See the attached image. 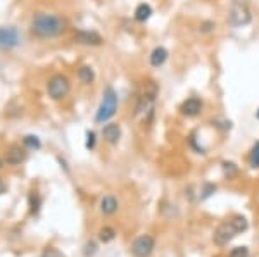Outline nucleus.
Instances as JSON below:
<instances>
[{
  "mask_svg": "<svg viewBox=\"0 0 259 257\" xmlns=\"http://www.w3.org/2000/svg\"><path fill=\"white\" fill-rule=\"evenodd\" d=\"M68 23L64 18L56 14H45L40 12L31 19V33L38 38H54L66 31Z\"/></svg>",
  "mask_w": 259,
  "mask_h": 257,
  "instance_id": "f257e3e1",
  "label": "nucleus"
},
{
  "mask_svg": "<svg viewBox=\"0 0 259 257\" xmlns=\"http://www.w3.org/2000/svg\"><path fill=\"white\" fill-rule=\"evenodd\" d=\"M247 226H249L247 219L242 216H235L227 223H221V225L216 228L214 235H212V240H214L216 245H227V243L232 242L237 235L247 230Z\"/></svg>",
  "mask_w": 259,
  "mask_h": 257,
  "instance_id": "f03ea898",
  "label": "nucleus"
},
{
  "mask_svg": "<svg viewBox=\"0 0 259 257\" xmlns=\"http://www.w3.org/2000/svg\"><path fill=\"white\" fill-rule=\"evenodd\" d=\"M118 109V93L114 92L112 86H107L102 93V102H100L97 114H95V123H106L109 121Z\"/></svg>",
  "mask_w": 259,
  "mask_h": 257,
  "instance_id": "7ed1b4c3",
  "label": "nucleus"
},
{
  "mask_svg": "<svg viewBox=\"0 0 259 257\" xmlns=\"http://www.w3.org/2000/svg\"><path fill=\"white\" fill-rule=\"evenodd\" d=\"M228 19L232 23V26L235 28L247 26L250 21H252V12H250L249 4L245 0H232L228 11Z\"/></svg>",
  "mask_w": 259,
  "mask_h": 257,
  "instance_id": "20e7f679",
  "label": "nucleus"
},
{
  "mask_svg": "<svg viewBox=\"0 0 259 257\" xmlns=\"http://www.w3.org/2000/svg\"><path fill=\"white\" fill-rule=\"evenodd\" d=\"M71 90V83L64 74H54L47 83V93L52 100H62Z\"/></svg>",
  "mask_w": 259,
  "mask_h": 257,
  "instance_id": "39448f33",
  "label": "nucleus"
},
{
  "mask_svg": "<svg viewBox=\"0 0 259 257\" xmlns=\"http://www.w3.org/2000/svg\"><path fill=\"white\" fill-rule=\"evenodd\" d=\"M156 248V240L152 235H140L132 243V254L135 257H149Z\"/></svg>",
  "mask_w": 259,
  "mask_h": 257,
  "instance_id": "423d86ee",
  "label": "nucleus"
},
{
  "mask_svg": "<svg viewBox=\"0 0 259 257\" xmlns=\"http://www.w3.org/2000/svg\"><path fill=\"white\" fill-rule=\"evenodd\" d=\"M21 41V35L16 28L12 26H0V47L14 48Z\"/></svg>",
  "mask_w": 259,
  "mask_h": 257,
  "instance_id": "0eeeda50",
  "label": "nucleus"
},
{
  "mask_svg": "<svg viewBox=\"0 0 259 257\" xmlns=\"http://www.w3.org/2000/svg\"><path fill=\"white\" fill-rule=\"evenodd\" d=\"M74 41L81 45H92V47H99L104 43V38L99 35L97 31L90 30H76L74 31Z\"/></svg>",
  "mask_w": 259,
  "mask_h": 257,
  "instance_id": "6e6552de",
  "label": "nucleus"
},
{
  "mask_svg": "<svg viewBox=\"0 0 259 257\" xmlns=\"http://www.w3.org/2000/svg\"><path fill=\"white\" fill-rule=\"evenodd\" d=\"M204 104L199 97H190L187 100H183V104L180 106V113L187 118H197V116L202 113Z\"/></svg>",
  "mask_w": 259,
  "mask_h": 257,
  "instance_id": "1a4fd4ad",
  "label": "nucleus"
},
{
  "mask_svg": "<svg viewBox=\"0 0 259 257\" xmlns=\"http://www.w3.org/2000/svg\"><path fill=\"white\" fill-rule=\"evenodd\" d=\"M102 136H104V140H106L107 143L116 145V143L119 142V138H121V128H119V124L118 123L106 124V126L102 128Z\"/></svg>",
  "mask_w": 259,
  "mask_h": 257,
  "instance_id": "9d476101",
  "label": "nucleus"
},
{
  "mask_svg": "<svg viewBox=\"0 0 259 257\" xmlns=\"http://www.w3.org/2000/svg\"><path fill=\"white\" fill-rule=\"evenodd\" d=\"M168 56H169V52L166 50L164 47H156L149 56L150 66H152V68H161V66L168 61Z\"/></svg>",
  "mask_w": 259,
  "mask_h": 257,
  "instance_id": "9b49d317",
  "label": "nucleus"
},
{
  "mask_svg": "<svg viewBox=\"0 0 259 257\" xmlns=\"http://www.w3.org/2000/svg\"><path fill=\"white\" fill-rule=\"evenodd\" d=\"M116 211H118V200H116V197L106 195L100 200V213H102L104 216H112Z\"/></svg>",
  "mask_w": 259,
  "mask_h": 257,
  "instance_id": "f8f14e48",
  "label": "nucleus"
},
{
  "mask_svg": "<svg viewBox=\"0 0 259 257\" xmlns=\"http://www.w3.org/2000/svg\"><path fill=\"white\" fill-rule=\"evenodd\" d=\"M24 159H26L24 148H21L19 145H12L7 152V164H21Z\"/></svg>",
  "mask_w": 259,
  "mask_h": 257,
  "instance_id": "ddd939ff",
  "label": "nucleus"
},
{
  "mask_svg": "<svg viewBox=\"0 0 259 257\" xmlns=\"http://www.w3.org/2000/svg\"><path fill=\"white\" fill-rule=\"evenodd\" d=\"M154 11L152 7L149 6V4H139L135 9V21H139V23H145V21H149L150 18H152Z\"/></svg>",
  "mask_w": 259,
  "mask_h": 257,
  "instance_id": "4468645a",
  "label": "nucleus"
},
{
  "mask_svg": "<svg viewBox=\"0 0 259 257\" xmlns=\"http://www.w3.org/2000/svg\"><path fill=\"white\" fill-rule=\"evenodd\" d=\"M78 78H80V81L85 83V85H92L95 80L94 68H90V66H81V68L78 69Z\"/></svg>",
  "mask_w": 259,
  "mask_h": 257,
  "instance_id": "2eb2a0df",
  "label": "nucleus"
},
{
  "mask_svg": "<svg viewBox=\"0 0 259 257\" xmlns=\"http://www.w3.org/2000/svg\"><path fill=\"white\" fill-rule=\"evenodd\" d=\"M23 143H24V147L30 148V150H38V148L41 147L40 138H38V136H35V135H26L23 138Z\"/></svg>",
  "mask_w": 259,
  "mask_h": 257,
  "instance_id": "dca6fc26",
  "label": "nucleus"
},
{
  "mask_svg": "<svg viewBox=\"0 0 259 257\" xmlns=\"http://www.w3.org/2000/svg\"><path fill=\"white\" fill-rule=\"evenodd\" d=\"M99 238H100V242L109 243V242H112V240L116 238V231L112 230V228L106 226V228H102V230L99 231Z\"/></svg>",
  "mask_w": 259,
  "mask_h": 257,
  "instance_id": "f3484780",
  "label": "nucleus"
},
{
  "mask_svg": "<svg viewBox=\"0 0 259 257\" xmlns=\"http://www.w3.org/2000/svg\"><path fill=\"white\" fill-rule=\"evenodd\" d=\"M40 204H41V198L38 193H30V209H31V213L33 214H36L40 211Z\"/></svg>",
  "mask_w": 259,
  "mask_h": 257,
  "instance_id": "a211bd4d",
  "label": "nucleus"
},
{
  "mask_svg": "<svg viewBox=\"0 0 259 257\" xmlns=\"http://www.w3.org/2000/svg\"><path fill=\"white\" fill-rule=\"evenodd\" d=\"M216 30V23L214 21H202L199 26V31L202 33V35H209V33H212Z\"/></svg>",
  "mask_w": 259,
  "mask_h": 257,
  "instance_id": "6ab92c4d",
  "label": "nucleus"
},
{
  "mask_svg": "<svg viewBox=\"0 0 259 257\" xmlns=\"http://www.w3.org/2000/svg\"><path fill=\"white\" fill-rule=\"evenodd\" d=\"M223 173H225V176L232 178V176H235L237 173H239V168H237L235 163H227V161H225V163H223Z\"/></svg>",
  "mask_w": 259,
  "mask_h": 257,
  "instance_id": "aec40b11",
  "label": "nucleus"
},
{
  "mask_svg": "<svg viewBox=\"0 0 259 257\" xmlns=\"http://www.w3.org/2000/svg\"><path fill=\"white\" fill-rule=\"evenodd\" d=\"M250 166L252 168H259V142L252 147V152H250Z\"/></svg>",
  "mask_w": 259,
  "mask_h": 257,
  "instance_id": "412c9836",
  "label": "nucleus"
},
{
  "mask_svg": "<svg viewBox=\"0 0 259 257\" xmlns=\"http://www.w3.org/2000/svg\"><path fill=\"white\" fill-rule=\"evenodd\" d=\"M228 257H249V248L247 247H235L232 248Z\"/></svg>",
  "mask_w": 259,
  "mask_h": 257,
  "instance_id": "4be33fe9",
  "label": "nucleus"
},
{
  "mask_svg": "<svg viewBox=\"0 0 259 257\" xmlns=\"http://www.w3.org/2000/svg\"><path fill=\"white\" fill-rule=\"evenodd\" d=\"M216 192V185H212V183H206L204 185V190H202V195H200V198H207V197H211L212 193Z\"/></svg>",
  "mask_w": 259,
  "mask_h": 257,
  "instance_id": "5701e85b",
  "label": "nucleus"
},
{
  "mask_svg": "<svg viewBox=\"0 0 259 257\" xmlns=\"http://www.w3.org/2000/svg\"><path fill=\"white\" fill-rule=\"evenodd\" d=\"M85 147L89 148V150H92V148L95 147V133H94V131H89V133H87V143H85Z\"/></svg>",
  "mask_w": 259,
  "mask_h": 257,
  "instance_id": "b1692460",
  "label": "nucleus"
},
{
  "mask_svg": "<svg viewBox=\"0 0 259 257\" xmlns=\"http://www.w3.org/2000/svg\"><path fill=\"white\" fill-rule=\"evenodd\" d=\"M41 257H64L57 248H47V250L41 254Z\"/></svg>",
  "mask_w": 259,
  "mask_h": 257,
  "instance_id": "393cba45",
  "label": "nucleus"
},
{
  "mask_svg": "<svg viewBox=\"0 0 259 257\" xmlns=\"http://www.w3.org/2000/svg\"><path fill=\"white\" fill-rule=\"evenodd\" d=\"M95 248H97V245H95L94 242L87 243V247H85V257H90V255H94V254H95Z\"/></svg>",
  "mask_w": 259,
  "mask_h": 257,
  "instance_id": "a878e982",
  "label": "nucleus"
},
{
  "mask_svg": "<svg viewBox=\"0 0 259 257\" xmlns=\"http://www.w3.org/2000/svg\"><path fill=\"white\" fill-rule=\"evenodd\" d=\"M6 188H7V186H6V183H4V181L0 180V195H2V193L6 192Z\"/></svg>",
  "mask_w": 259,
  "mask_h": 257,
  "instance_id": "bb28decb",
  "label": "nucleus"
},
{
  "mask_svg": "<svg viewBox=\"0 0 259 257\" xmlns=\"http://www.w3.org/2000/svg\"><path fill=\"white\" fill-rule=\"evenodd\" d=\"M256 118H257V119H259V109H257V111H256Z\"/></svg>",
  "mask_w": 259,
  "mask_h": 257,
  "instance_id": "cd10ccee",
  "label": "nucleus"
},
{
  "mask_svg": "<svg viewBox=\"0 0 259 257\" xmlns=\"http://www.w3.org/2000/svg\"><path fill=\"white\" fill-rule=\"evenodd\" d=\"M0 168H2V163H0Z\"/></svg>",
  "mask_w": 259,
  "mask_h": 257,
  "instance_id": "c85d7f7f",
  "label": "nucleus"
}]
</instances>
